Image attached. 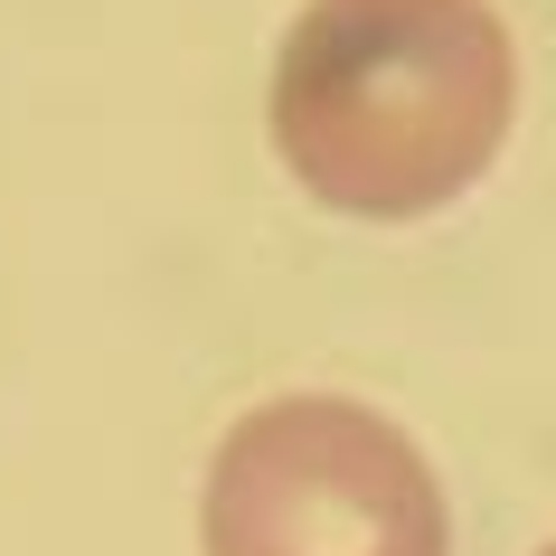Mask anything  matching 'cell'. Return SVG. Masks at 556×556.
<instances>
[{
  "label": "cell",
  "mask_w": 556,
  "mask_h": 556,
  "mask_svg": "<svg viewBox=\"0 0 556 556\" xmlns=\"http://www.w3.org/2000/svg\"><path fill=\"white\" fill-rule=\"evenodd\" d=\"M199 538L207 556H453L434 463L358 396L236 415L207 463Z\"/></svg>",
  "instance_id": "obj_2"
},
{
  "label": "cell",
  "mask_w": 556,
  "mask_h": 556,
  "mask_svg": "<svg viewBox=\"0 0 556 556\" xmlns=\"http://www.w3.org/2000/svg\"><path fill=\"white\" fill-rule=\"evenodd\" d=\"M538 556H556V547H538Z\"/></svg>",
  "instance_id": "obj_3"
},
{
  "label": "cell",
  "mask_w": 556,
  "mask_h": 556,
  "mask_svg": "<svg viewBox=\"0 0 556 556\" xmlns=\"http://www.w3.org/2000/svg\"><path fill=\"white\" fill-rule=\"evenodd\" d=\"M519 48L491 0H312L274 58V151L340 217H434L500 161Z\"/></svg>",
  "instance_id": "obj_1"
}]
</instances>
